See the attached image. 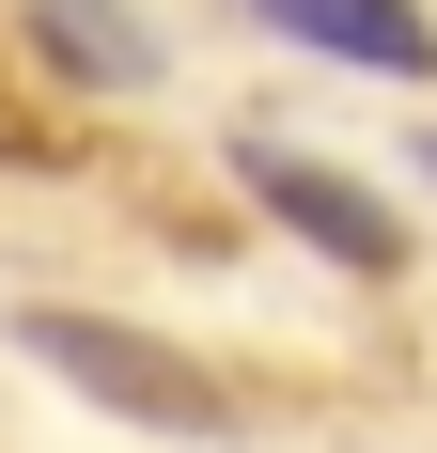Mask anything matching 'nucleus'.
<instances>
[{
  "mask_svg": "<svg viewBox=\"0 0 437 453\" xmlns=\"http://www.w3.org/2000/svg\"><path fill=\"white\" fill-rule=\"evenodd\" d=\"M16 344H32L63 391H94L110 422H141V438H234V391H218L188 344H157V328H110V313H16Z\"/></svg>",
  "mask_w": 437,
  "mask_h": 453,
  "instance_id": "f257e3e1",
  "label": "nucleus"
},
{
  "mask_svg": "<svg viewBox=\"0 0 437 453\" xmlns=\"http://www.w3.org/2000/svg\"><path fill=\"white\" fill-rule=\"evenodd\" d=\"M234 173H250V203H265V219H281V234H312L344 281H391V266H406V219L375 203V188H344L328 157H265V141H250Z\"/></svg>",
  "mask_w": 437,
  "mask_h": 453,
  "instance_id": "f03ea898",
  "label": "nucleus"
},
{
  "mask_svg": "<svg viewBox=\"0 0 437 453\" xmlns=\"http://www.w3.org/2000/svg\"><path fill=\"white\" fill-rule=\"evenodd\" d=\"M32 47L79 94H157V63H172V47L141 32V0H32Z\"/></svg>",
  "mask_w": 437,
  "mask_h": 453,
  "instance_id": "20e7f679",
  "label": "nucleus"
},
{
  "mask_svg": "<svg viewBox=\"0 0 437 453\" xmlns=\"http://www.w3.org/2000/svg\"><path fill=\"white\" fill-rule=\"evenodd\" d=\"M250 32L312 47V63H375V79H422V63H437V16H422V0H250Z\"/></svg>",
  "mask_w": 437,
  "mask_h": 453,
  "instance_id": "7ed1b4c3",
  "label": "nucleus"
},
{
  "mask_svg": "<svg viewBox=\"0 0 437 453\" xmlns=\"http://www.w3.org/2000/svg\"><path fill=\"white\" fill-rule=\"evenodd\" d=\"M406 173H437V141H422V157H406Z\"/></svg>",
  "mask_w": 437,
  "mask_h": 453,
  "instance_id": "39448f33",
  "label": "nucleus"
}]
</instances>
